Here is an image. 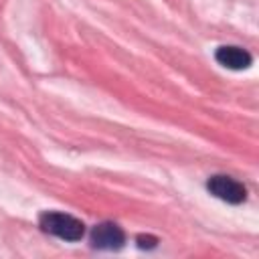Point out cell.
I'll return each mask as SVG.
<instances>
[{"label":"cell","instance_id":"cell-1","mask_svg":"<svg viewBox=\"0 0 259 259\" xmlns=\"http://www.w3.org/2000/svg\"><path fill=\"white\" fill-rule=\"evenodd\" d=\"M38 227L53 235V237H59L63 241H69V243H75V241H81L83 235H85V225L83 221H79L77 217L73 214H67V212H57V210H45L40 212L38 217Z\"/></svg>","mask_w":259,"mask_h":259},{"label":"cell","instance_id":"cell-5","mask_svg":"<svg viewBox=\"0 0 259 259\" xmlns=\"http://www.w3.org/2000/svg\"><path fill=\"white\" fill-rule=\"evenodd\" d=\"M138 247L140 249H154L158 245V239L154 235H138Z\"/></svg>","mask_w":259,"mask_h":259},{"label":"cell","instance_id":"cell-4","mask_svg":"<svg viewBox=\"0 0 259 259\" xmlns=\"http://www.w3.org/2000/svg\"><path fill=\"white\" fill-rule=\"evenodd\" d=\"M214 59L219 65L227 67V69H233V71H241V69H247L251 67L253 63V57L249 51L241 49V47H233V45H225V47H219L217 53H214Z\"/></svg>","mask_w":259,"mask_h":259},{"label":"cell","instance_id":"cell-3","mask_svg":"<svg viewBox=\"0 0 259 259\" xmlns=\"http://www.w3.org/2000/svg\"><path fill=\"white\" fill-rule=\"evenodd\" d=\"M91 247L93 249H101V251H117L123 247L125 243V233L119 225L105 221L99 223L91 229Z\"/></svg>","mask_w":259,"mask_h":259},{"label":"cell","instance_id":"cell-2","mask_svg":"<svg viewBox=\"0 0 259 259\" xmlns=\"http://www.w3.org/2000/svg\"><path fill=\"white\" fill-rule=\"evenodd\" d=\"M206 190L217 196L219 200L223 202H229V204H241L247 200V188L243 182L231 178V176H225V174H214L206 180Z\"/></svg>","mask_w":259,"mask_h":259}]
</instances>
